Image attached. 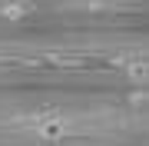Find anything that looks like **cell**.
Segmentation results:
<instances>
[{
	"label": "cell",
	"instance_id": "6da1fadb",
	"mask_svg": "<svg viewBox=\"0 0 149 146\" xmlns=\"http://www.w3.org/2000/svg\"><path fill=\"white\" fill-rule=\"evenodd\" d=\"M33 133L47 143H56L70 133V119L63 113H40V116H33Z\"/></svg>",
	"mask_w": 149,
	"mask_h": 146
},
{
	"label": "cell",
	"instance_id": "7a4b0ae2",
	"mask_svg": "<svg viewBox=\"0 0 149 146\" xmlns=\"http://www.w3.org/2000/svg\"><path fill=\"white\" fill-rule=\"evenodd\" d=\"M23 3H27V0H23Z\"/></svg>",
	"mask_w": 149,
	"mask_h": 146
}]
</instances>
